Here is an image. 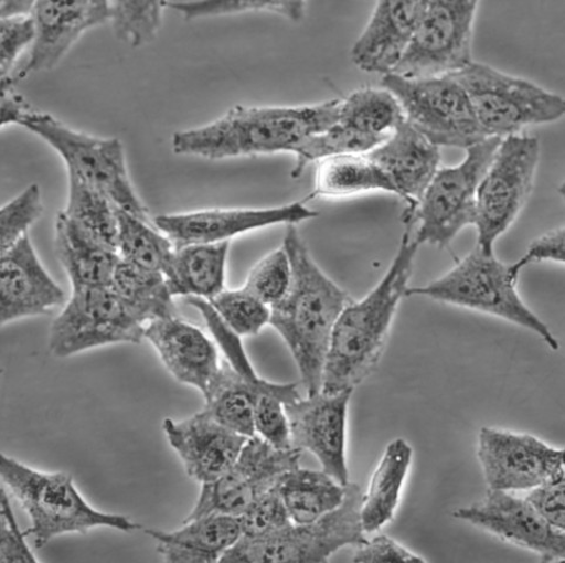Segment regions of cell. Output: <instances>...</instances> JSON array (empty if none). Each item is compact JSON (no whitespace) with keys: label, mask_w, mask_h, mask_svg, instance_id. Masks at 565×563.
<instances>
[{"label":"cell","mask_w":565,"mask_h":563,"mask_svg":"<svg viewBox=\"0 0 565 563\" xmlns=\"http://www.w3.org/2000/svg\"><path fill=\"white\" fill-rule=\"evenodd\" d=\"M110 288L145 327L178 316L174 297L162 273L141 269L120 258Z\"/></svg>","instance_id":"32"},{"label":"cell","mask_w":565,"mask_h":563,"mask_svg":"<svg viewBox=\"0 0 565 563\" xmlns=\"http://www.w3.org/2000/svg\"><path fill=\"white\" fill-rule=\"evenodd\" d=\"M352 390L327 394L319 392L286 405L292 446L311 453L323 471L348 485L347 427Z\"/></svg>","instance_id":"18"},{"label":"cell","mask_w":565,"mask_h":563,"mask_svg":"<svg viewBox=\"0 0 565 563\" xmlns=\"http://www.w3.org/2000/svg\"><path fill=\"white\" fill-rule=\"evenodd\" d=\"M300 458L301 450L296 447L279 449L256 435L250 437L227 472L202 485L185 520L211 514L241 517L271 491L282 476L299 467Z\"/></svg>","instance_id":"14"},{"label":"cell","mask_w":565,"mask_h":563,"mask_svg":"<svg viewBox=\"0 0 565 563\" xmlns=\"http://www.w3.org/2000/svg\"><path fill=\"white\" fill-rule=\"evenodd\" d=\"M353 562H425L426 560L411 552L402 543L387 535L367 539L354 552Z\"/></svg>","instance_id":"47"},{"label":"cell","mask_w":565,"mask_h":563,"mask_svg":"<svg viewBox=\"0 0 565 563\" xmlns=\"http://www.w3.org/2000/svg\"><path fill=\"white\" fill-rule=\"evenodd\" d=\"M154 539L158 553L168 563H215L242 537L239 517L211 514L184 520L173 532L146 530Z\"/></svg>","instance_id":"26"},{"label":"cell","mask_w":565,"mask_h":563,"mask_svg":"<svg viewBox=\"0 0 565 563\" xmlns=\"http://www.w3.org/2000/svg\"><path fill=\"white\" fill-rule=\"evenodd\" d=\"M231 241L175 248L163 273L173 297L211 300L225 289Z\"/></svg>","instance_id":"28"},{"label":"cell","mask_w":565,"mask_h":563,"mask_svg":"<svg viewBox=\"0 0 565 563\" xmlns=\"http://www.w3.org/2000/svg\"><path fill=\"white\" fill-rule=\"evenodd\" d=\"M265 393L276 394L285 405L301 396L297 384L273 383L260 378L249 381L223 360L217 379L203 396V410L225 427L250 438L255 436V404Z\"/></svg>","instance_id":"25"},{"label":"cell","mask_w":565,"mask_h":563,"mask_svg":"<svg viewBox=\"0 0 565 563\" xmlns=\"http://www.w3.org/2000/svg\"><path fill=\"white\" fill-rule=\"evenodd\" d=\"M451 77L465 89L488 138L520 135L525 128L564 117L559 94L492 66L473 62Z\"/></svg>","instance_id":"6"},{"label":"cell","mask_w":565,"mask_h":563,"mask_svg":"<svg viewBox=\"0 0 565 563\" xmlns=\"http://www.w3.org/2000/svg\"><path fill=\"white\" fill-rule=\"evenodd\" d=\"M405 121L404 110L386 88H361L339 103L338 124L372 138L386 140Z\"/></svg>","instance_id":"33"},{"label":"cell","mask_w":565,"mask_h":563,"mask_svg":"<svg viewBox=\"0 0 565 563\" xmlns=\"http://www.w3.org/2000/svg\"><path fill=\"white\" fill-rule=\"evenodd\" d=\"M501 139L488 138L466 149L465 159L451 167H440L425 193L409 213H404L407 229L417 225L414 240L447 248L477 219L479 185L491 164Z\"/></svg>","instance_id":"8"},{"label":"cell","mask_w":565,"mask_h":563,"mask_svg":"<svg viewBox=\"0 0 565 563\" xmlns=\"http://www.w3.org/2000/svg\"><path fill=\"white\" fill-rule=\"evenodd\" d=\"M339 103L236 106L211 124L177 131L172 148L178 156L209 160L295 155L308 139L338 123Z\"/></svg>","instance_id":"2"},{"label":"cell","mask_w":565,"mask_h":563,"mask_svg":"<svg viewBox=\"0 0 565 563\" xmlns=\"http://www.w3.org/2000/svg\"><path fill=\"white\" fill-rule=\"evenodd\" d=\"M540 141L526 135L501 139L477 196L478 247L494 253L497 241L512 227L529 202L540 162Z\"/></svg>","instance_id":"10"},{"label":"cell","mask_w":565,"mask_h":563,"mask_svg":"<svg viewBox=\"0 0 565 563\" xmlns=\"http://www.w3.org/2000/svg\"><path fill=\"white\" fill-rule=\"evenodd\" d=\"M63 212L103 246L117 252L118 206L103 192L68 174L67 204Z\"/></svg>","instance_id":"34"},{"label":"cell","mask_w":565,"mask_h":563,"mask_svg":"<svg viewBox=\"0 0 565 563\" xmlns=\"http://www.w3.org/2000/svg\"><path fill=\"white\" fill-rule=\"evenodd\" d=\"M145 338L158 352L173 378L195 387L202 396L217 379L223 360L216 342L199 327L179 316L158 319L146 327Z\"/></svg>","instance_id":"22"},{"label":"cell","mask_w":565,"mask_h":563,"mask_svg":"<svg viewBox=\"0 0 565 563\" xmlns=\"http://www.w3.org/2000/svg\"><path fill=\"white\" fill-rule=\"evenodd\" d=\"M363 493L349 482L343 503L310 523H294L259 538L241 537L220 562H328L348 546H361L367 539L362 525Z\"/></svg>","instance_id":"9"},{"label":"cell","mask_w":565,"mask_h":563,"mask_svg":"<svg viewBox=\"0 0 565 563\" xmlns=\"http://www.w3.org/2000/svg\"><path fill=\"white\" fill-rule=\"evenodd\" d=\"M383 192L398 196L397 190L366 155H348L318 162L315 190L305 202L316 198L345 199Z\"/></svg>","instance_id":"30"},{"label":"cell","mask_w":565,"mask_h":563,"mask_svg":"<svg viewBox=\"0 0 565 563\" xmlns=\"http://www.w3.org/2000/svg\"><path fill=\"white\" fill-rule=\"evenodd\" d=\"M255 435L279 449L292 448L290 423L285 402L276 394L265 393L254 410Z\"/></svg>","instance_id":"44"},{"label":"cell","mask_w":565,"mask_h":563,"mask_svg":"<svg viewBox=\"0 0 565 563\" xmlns=\"http://www.w3.org/2000/svg\"><path fill=\"white\" fill-rule=\"evenodd\" d=\"M478 8L476 0H426L404 59L392 74L411 79L445 77L472 64Z\"/></svg>","instance_id":"12"},{"label":"cell","mask_w":565,"mask_h":563,"mask_svg":"<svg viewBox=\"0 0 565 563\" xmlns=\"http://www.w3.org/2000/svg\"><path fill=\"white\" fill-rule=\"evenodd\" d=\"M426 0L379 2L351 50L353 64L367 73L392 74L404 59Z\"/></svg>","instance_id":"23"},{"label":"cell","mask_w":565,"mask_h":563,"mask_svg":"<svg viewBox=\"0 0 565 563\" xmlns=\"http://www.w3.org/2000/svg\"><path fill=\"white\" fill-rule=\"evenodd\" d=\"M34 40L33 14L2 19V23H0V81H2V88L13 87L11 84L13 70L24 51L32 47Z\"/></svg>","instance_id":"42"},{"label":"cell","mask_w":565,"mask_h":563,"mask_svg":"<svg viewBox=\"0 0 565 563\" xmlns=\"http://www.w3.org/2000/svg\"><path fill=\"white\" fill-rule=\"evenodd\" d=\"M454 517L540 556L542 562L565 559L564 531L545 521L524 498L488 490L478 502L462 507Z\"/></svg>","instance_id":"16"},{"label":"cell","mask_w":565,"mask_h":563,"mask_svg":"<svg viewBox=\"0 0 565 563\" xmlns=\"http://www.w3.org/2000/svg\"><path fill=\"white\" fill-rule=\"evenodd\" d=\"M242 537L259 538L276 533L292 521L276 486L241 517Z\"/></svg>","instance_id":"43"},{"label":"cell","mask_w":565,"mask_h":563,"mask_svg":"<svg viewBox=\"0 0 565 563\" xmlns=\"http://www.w3.org/2000/svg\"><path fill=\"white\" fill-rule=\"evenodd\" d=\"M478 458L488 490L514 492L564 474V449L525 434L484 426Z\"/></svg>","instance_id":"15"},{"label":"cell","mask_w":565,"mask_h":563,"mask_svg":"<svg viewBox=\"0 0 565 563\" xmlns=\"http://www.w3.org/2000/svg\"><path fill=\"white\" fill-rule=\"evenodd\" d=\"M118 255L129 265L164 273L175 251L174 244L154 223L118 209Z\"/></svg>","instance_id":"35"},{"label":"cell","mask_w":565,"mask_h":563,"mask_svg":"<svg viewBox=\"0 0 565 563\" xmlns=\"http://www.w3.org/2000/svg\"><path fill=\"white\" fill-rule=\"evenodd\" d=\"M222 321L239 337L260 333L270 325L271 308L244 289H224L211 300H206Z\"/></svg>","instance_id":"38"},{"label":"cell","mask_w":565,"mask_h":563,"mask_svg":"<svg viewBox=\"0 0 565 563\" xmlns=\"http://www.w3.org/2000/svg\"><path fill=\"white\" fill-rule=\"evenodd\" d=\"M281 246L292 279L286 297L271 307L270 325L288 346L308 396H315L322 392L334 326L353 299L317 265L296 225H288Z\"/></svg>","instance_id":"1"},{"label":"cell","mask_w":565,"mask_h":563,"mask_svg":"<svg viewBox=\"0 0 565 563\" xmlns=\"http://www.w3.org/2000/svg\"><path fill=\"white\" fill-rule=\"evenodd\" d=\"M318 215L305 201H298L270 209H212L159 215L154 217V224L175 248H180L190 244L228 242L271 225H297Z\"/></svg>","instance_id":"17"},{"label":"cell","mask_w":565,"mask_h":563,"mask_svg":"<svg viewBox=\"0 0 565 563\" xmlns=\"http://www.w3.org/2000/svg\"><path fill=\"white\" fill-rule=\"evenodd\" d=\"M412 459L413 449L405 439H394L385 448L363 496L361 518L365 534L380 531L394 518Z\"/></svg>","instance_id":"29"},{"label":"cell","mask_w":565,"mask_h":563,"mask_svg":"<svg viewBox=\"0 0 565 563\" xmlns=\"http://www.w3.org/2000/svg\"><path fill=\"white\" fill-rule=\"evenodd\" d=\"M32 110L21 94L14 92V87L2 88V120H0V127L4 129L8 126L21 125Z\"/></svg>","instance_id":"49"},{"label":"cell","mask_w":565,"mask_h":563,"mask_svg":"<svg viewBox=\"0 0 565 563\" xmlns=\"http://www.w3.org/2000/svg\"><path fill=\"white\" fill-rule=\"evenodd\" d=\"M35 2L30 0H3L0 3V17L2 19L29 17L33 14Z\"/></svg>","instance_id":"50"},{"label":"cell","mask_w":565,"mask_h":563,"mask_svg":"<svg viewBox=\"0 0 565 563\" xmlns=\"http://www.w3.org/2000/svg\"><path fill=\"white\" fill-rule=\"evenodd\" d=\"M0 478L8 493L23 506L30 517L31 529L26 533L33 537L38 550L65 534H86L99 528L127 533L141 529L126 516L94 509L68 474L43 472L2 455Z\"/></svg>","instance_id":"4"},{"label":"cell","mask_w":565,"mask_h":563,"mask_svg":"<svg viewBox=\"0 0 565 563\" xmlns=\"http://www.w3.org/2000/svg\"><path fill=\"white\" fill-rule=\"evenodd\" d=\"M166 8L179 12L185 21L206 17L232 15L248 12H267L288 18L291 22L303 21L305 2H265V0H203V2H169Z\"/></svg>","instance_id":"39"},{"label":"cell","mask_w":565,"mask_h":563,"mask_svg":"<svg viewBox=\"0 0 565 563\" xmlns=\"http://www.w3.org/2000/svg\"><path fill=\"white\" fill-rule=\"evenodd\" d=\"M35 40L25 66L13 74L14 85L30 74L51 71L87 31L109 23L110 2H35Z\"/></svg>","instance_id":"19"},{"label":"cell","mask_w":565,"mask_h":563,"mask_svg":"<svg viewBox=\"0 0 565 563\" xmlns=\"http://www.w3.org/2000/svg\"><path fill=\"white\" fill-rule=\"evenodd\" d=\"M419 247L407 229L380 284L363 299L352 300L339 316L326 363L323 393L353 391L379 365L395 314L409 288Z\"/></svg>","instance_id":"3"},{"label":"cell","mask_w":565,"mask_h":563,"mask_svg":"<svg viewBox=\"0 0 565 563\" xmlns=\"http://www.w3.org/2000/svg\"><path fill=\"white\" fill-rule=\"evenodd\" d=\"M564 229L558 227L536 237L525 254L518 261L516 266L523 270L532 263L553 262L564 265Z\"/></svg>","instance_id":"48"},{"label":"cell","mask_w":565,"mask_h":563,"mask_svg":"<svg viewBox=\"0 0 565 563\" xmlns=\"http://www.w3.org/2000/svg\"><path fill=\"white\" fill-rule=\"evenodd\" d=\"M164 8V2H110L109 23L119 41L139 49L154 41Z\"/></svg>","instance_id":"37"},{"label":"cell","mask_w":565,"mask_h":563,"mask_svg":"<svg viewBox=\"0 0 565 563\" xmlns=\"http://www.w3.org/2000/svg\"><path fill=\"white\" fill-rule=\"evenodd\" d=\"M19 126L46 141L64 160L67 174L103 192L118 209L154 223L130 180L119 139L84 134L47 113L35 110Z\"/></svg>","instance_id":"7"},{"label":"cell","mask_w":565,"mask_h":563,"mask_svg":"<svg viewBox=\"0 0 565 563\" xmlns=\"http://www.w3.org/2000/svg\"><path fill=\"white\" fill-rule=\"evenodd\" d=\"M384 141L383 139L356 134V131L337 123L323 134L311 137L297 149L295 153L296 164L291 177L298 179L312 162L338 156L369 155Z\"/></svg>","instance_id":"36"},{"label":"cell","mask_w":565,"mask_h":563,"mask_svg":"<svg viewBox=\"0 0 565 563\" xmlns=\"http://www.w3.org/2000/svg\"><path fill=\"white\" fill-rule=\"evenodd\" d=\"M65 293L38 256L26 235L0 261V325L50 314L65 302Z\"/></svg>","instance_id":"20"},{"label":"cell","mask_w":565,"mask_h":563,"mask_svg":"<svg viewBox=\"0 0 565 563\" xmlns=\"http://www.w3.org/2000/svg\"><path fill=\"white\" fill-rule=\"evenodd\" d=\"M366 156L391 180L406 204L405 213L416 209L441 160L440 147L406 120Z\"/></svg>","instance_id":"24"},{"label":"cell","mask_w":565,"mask_h":563,"mask_svg":"<svg viewBox=\"0 0 565 563\" xmlns=\"http://www.w3.org/2000/svg\"><path fill=\"white\" fill-rule=\"evenodd\" d=\"M54 247L72 290L111 286L120 256L61 212L55 219Z\"/></svg>","instance_id":"27"},{"label":"cell","mask_w":565,"mask_h":563,"mask_svg":"<svg viewBox=\"0 0 565 563\" xmlns=\"http://www.w3.org/2000/svg\"><path fill=\"white\" fill-rule=\"evenodd\" d=\"M146 327L110 287L72 290L55 317L49 348L58 359L113 344H140Z\"/></svg>","instance_id":"13"},{"label":"cell","mask_w":565,"mask_h":563,"mask_svg":"<svg viewBox=\"0 0 565 563\" xmlns=\"http://www.w3.org/2000/svg\"><path fill=\"white\" fill-rule=\"evenodd\" d=\"M382 87L397 98L405 120L438 147L467 149L488 139L465 89L451 75L411 79L388 74Z\"/></svg>","instance_id":"11"},{"label":"cell","mask_w":565,"mask_h":563,"mask_svg":"<svg viewBox=\"0 0 565 563\" xmlns=\"http://www.w3.org/2000/svg\"><path fill=\"white\" fill-rule=\"evenodd\" d=\"M10 495L3 487L2 501H0V513H2V535H0V561L3 563H29L38 562L23 533L19 529L9 500Z\"/></svg>","instance_id":"45"},{"label":"cell","mask_w":565,"mask_h":563,"mask_svg":"<svg viewBox=\"0 0 565 563\" xmlns=\"http://www.w3.org/2000/svg\"><path fill=\"white\" fill-rule=\"evenodd\" d=\"M277 491L294 523H310L334 511L345 499L347 485L324 471L297 467L280 478Z\"/></svg>","instance_id":"31"},{"label":"cell","mask_w":565,"mask_h":563,"mask_svg":"<svg viewBox=\"0 0 565 563\" xmlns=\"http://www.w3.org/2000/svg\"><path fill=\"white\" fill-rule=\"evenodd\" d=\"M564 474L532 488L524 497L533 509L555 529L564 531Z\"/></svg>","instance_id":"46"},{"label":"cell","mask_w":565,"mask_h":563,"mask_svg":"<svg viewBox=\"0 0 565 563\" xmlns=\"http://www.w3.org/2000/svg\"><path fill=\"white\" fill-rule=\"evenodd\" d=\"M162 429L186 475L201 485L227 472L249 439L225 427L203 408L182 421L164 419Z\"/></svg>","instance_id":"21"},{"label":"cell","mask_w":565,"mask_h":563,"mask_svg":"<svg viewBox=\"0 0 565 563\" xmlns=\"http://www.w3.org/2000/svg\"><path fill=\"white\" fill-rule=\"evenodd\" d=\"M43 213L41 187L35 183L6 203L0 210V252H8L29 235V230Z\"/></svg>","instance_id":"41"},{"label":"cell","mask_w":565,"mask_h":563,"mask_svg":"<svg viewBox=\"0 0 565 563\" xmlns=\"http://www.w3.org/2000/svg\"><path fill=\"white\" fill-rule=\"evenodd\" d=\"M521 269L478 246L430 284L408 288L406 297L422 296L436 302L491 315L537 334L552 350L559 343L550 327L523 302L518 284Z\"/></svg>","instance_id":"5"},{"label":"cell","mask_w":565,"mask_h":563,"mask_svg":"<svg viewBox=\"0 0 565 563\" xmlns=\"http://www.w3.org/2000/svg\"><path fill=\"white\" fill-rule=\"evenodd\" d=\"M291 279L290 258L281 246L256 263L243 288L271 308L286 297Z\"/></svg>","instance_id":"40"}]
</instances>
